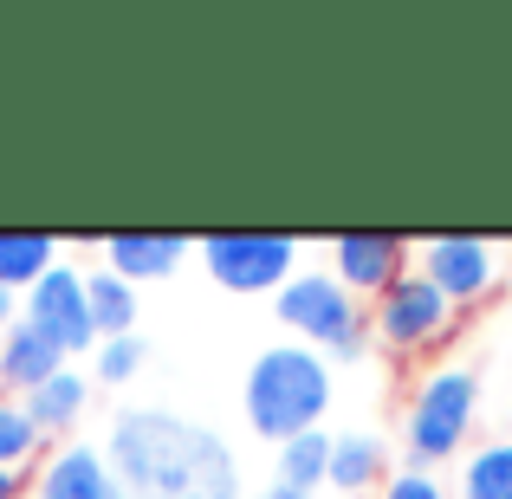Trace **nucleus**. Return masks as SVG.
Returning <instances> with one entry per match:
<instances>
[{"instance_id": "23", "label": "nucleus", "mask_w": 512, "mask_h": 499, "mask_svg": "<svg viewBox=\"0 0 512 499\" xmlns=\"http://www.w3.org/2000/svg\"><path fill=\"white\" fill-rule=\"evenodd\" d=\"M7 325H13V292L0 286V331H7Z\"/></svg>"}, {"instance_id": "4", "label": "nucleus", "mask_w": 512, "mask_h": 499, "mask_svg": "<svg viewBox=\"0 0 512 499\" xmlns=\"http://www.w3.org/2000/svg\"><path fill=\"white\" fill-rule=\"evenodd\" d=\"M474 415H480V376L467 363H441L415 383L409 415H402V448H409V467H441L467 448L474 435Z\"/></svg>"}, {"instance_id": "9", "label": "nucleus", "mask_w": 512, "mask_h": 499, "mask_svg": "<svg viewBox=\"0 0 512 499\" xmlns=\"http://www.w3.org/2000/svg\"><path fill=\"white\" fill-rule=\"evenodd\" d=\"M331 273L344 279L350 299H383L409 273V240L402 234H338L331 240Z\"/></svg>"}, {"instance_id": "19", "label": "nucleus", "mask_w": 512, "mask_h": 499, "mask_svg": "<svg viewBox=\"0 0 512 499\" xmlns=\"http://www.w3.org/2000/svg\"><path fill=\"white\" fill-rule=\"evenodd\" d=\"M39 448H46V435L33 428V415H26V402H13V396H0V467H33L39 461Z\"/></svg>"}, {"instance_id": "7", "label": "nucleus", "mask_w": 512, "mask_h": 499, "mask_svg": "<svg viewBox=\"0 0 512 499\" xmlns=\"http://www.w3.org/2000/svg\"><path fill=\"white\" fill-rule=\"evenodd\" d=\"M415 273H422L454 312H467V305L493 299V286H500V253L480 234H428L422 247H415Z\"/></svg>"}, {"instance_id": "15", "label": "nucleus", "mask_w": 512, "mask_h": 499, "mask_svg": "<svg viewBox=\"0 0 512 499\" xmlns=\"http://www.w3.org/2000/svg\"><path fill=\"white\" fill-rule=\"evenodd\" d=\"M85 299H91V325H98V344L104 337H137V286L117 279L111 266L85 273Z\"/></svg>"}, {"instance_id": "3", "label": "nucleus", "mask_w": 512, "mask_h": 499, "mask_svg": "<svg viewBox=\"0 0 512 499\" xmlns=\"http://www.w3.org/2000/svg\"><path fill=\"white\" fill-rule=\"evenodd\" d=\"M273 318L292 331V344L318 350V357H363L370 350V312L350 299L338 273H292L273 292Z\"/></svg>"}, {"instance_id": "14", "label": "nucleus", "mask_w": 512, "mask_h": 499, "mask_svg": "<svg viewBox=\"0 0 512 499\" xmlns=\"http://www.w3.org/2000/svg\"><path fill=\"white\" fill-rule=\"evenodd\" d=\"M85 402H91V383H85V370H72L65 363L59 376H46V383L26 396V415H33V428L39 435H65V428L85 415Z\"/></svg>"}, {"instance_id": "22", "label": "nucleus", "mask_w": 512, "mask_h": 499, "mask_svg": "<svg viewBox=\"0 0 512 499\" xmlns=\"http://www.w3.org/2000/svg\"><path fill=\"white\" fill-rule=\"evenodd\" d=\"M26 493V474L20 467H0V499H20Z\"/></svg>"}, {"instance_id": "12", "label": "nucleus", "mask_w": 512, "mask_h": 499, "mask_svg": "<svg viewBox=\"0 0 512 499\" xmlns=\"http://www.w3.org/2000/svg\"><path fill=\"white\" fill-rule=\"evenodd\" d=\"M188 260V240L182 234H111L104 240V266H111L117 279H169L175 266Z\"/></svg>"}, {"instance_id": "16", "label": "nucleus", "mask_w": 512, "mask_h": 499, "mask_svg": "<svg viewBox=\"0 0 512 499\" xmlns=\"http://www.w3.org/2000/svg\"><path fill=\"white\" fill-rule=\"evenodd\" d=\"M325 480H331V428H312V435L279 441V487L312 499Z\"/></svg>"}, {"instance_id": "21", "label": "nucleus", "mask_w": 512, "mask_h": 499, "mask_svg": "<svg viewBox=\"0 0 512 499\" xmlns=\"http://www.w3.org/2000/svg\"><path fill=\"white\" fill-rule=\"evenodd\" d=\"M383 499H448V487L435 474H422V467H402V474L383 480Z\"/></svg>"}, {"instance_id": "24", "label": "nucleus", "mask_w": 512, "mask_h": 499, "mask_svg": "<svg viewBox=\"0 0 512 499\" xmlns=\"http://www.w3.org/2000/svg\"><path fill=\"white\" fill-rule=\"evenodd\" d=\"M253 499H305V493H292V487H279V480H273V487H266V493H253Z\"/></svg>"}, {"instance_id": "13", "label": "nucleus", "mask_w": 512, "mask_h": 499, "mask_svg": "<svg viewBox=\"0 0 512 499\" xmlns=\"http://www.w3.org/2000/svg\"><path fill=\"white\" fill-rule=\"evenodd\" d=\"M376 480H389V448L370 435V428H344V435H331V480L325 487H338L344 499L370 493Z\"/></svg>"}, {"instance_id": "2", "label": "nucleus", "mask_w": 512, "mask_h": 499, "mask_svg": "<svg viewBox=\"0 0 512 499\" xmlns=\"http://www.w3.org/2000/svg\"><path fill=\"white\" fill-rule=\"evenodd\" d=\"M331 357H318V350L305 344H266L260 357H253L247 370V389H240V402H247V428L266 441H292V435H312L318 422H325L331 409Z\"/></svg>"}, {"instance_id": "11", "label": "nucleus", "mask_w": 512, "mask_h": 499, "mask_svg": "<svg viewBox=\"0 0 512 499\" xmlns=\"http://www.w3.org/2000/svg\"><path fill=\"white\" fill-rule=\"evenodd\" d=\"M59 370H65L59 344H46V337L26 325V318H13V325L0 331V389H7V396L26 402L39 383H46V376H59Z\"/></svg>"}, {"instance_id": "20", "label": "nucleus", "mask_w": 512, "mask_h": 499, "mask_svg": "<svg viewBox=\"0 0 512 499\" xmlns=\"http://www.w3.org/2000/svg\"><path fill=\"white\" fill-rule=\"evenodd\" d=\"M137 370H143V344L137 337H104L98 344V376L104 383H130Z\"/></svg>"}, {"instance_id": "8", "label": "nucleus", "mask_w": 512, "mask_h": 499, "mask_svg": "<svg viewBox=\"0 0 512 499\" xmlns=\"http://www.w3.org/2000/svg\"><path fill=\"white\" fill-rule=\"evenodd\" d=\"M26 325L46 344H59V357L72 363L78 350H98V325H91V299H85V273L78 266H52L33 292H26Z\"/></svg>"}, {"instance_id": "5", "label": "nucleus", "mask_w": 512, "mask_h": 499, "mask_svg": "<svg viewBox=\"0 0 512 499\" xmlns=\"http://www.w3.org/2000/svg\"><path fill=\"white\" fill-rule=\"evenodd\" d=\"M454 325H461V318H454V305L441 299V292L428 286L415 266L370 305V337H376L383 350H396V357H422V350L448 344Z\"/></svg>"}, {"instance_id": "1", "label": "nucleus", "mask_w": 512, "mask_h": 499, "mask_svg": "<svg viewBox=\"0 0 512 499\" xmlns=\"http://www.w3.org/2000/svg\"><path fill=\"white\" fill-rule=\"evenodd\" d=\"M111 467L130 499H240V461L214 428L169 409H130L111 422Z\"/></svg>"}, {"instance_id": "10", "label": "nucleus", "mask_w": 512, "mask_h": 499, "mask_svg": "<svg viewBox=\"0 0 512 499\" xmlns=\"http://www.w3.org/2000/svg\"><path fill=\"white\" fill-rule=\"evenodd\" d=\"M33 499H130V493H124V480H117L111 454L72 441V448H59L46 467H39Z\"/></svg>"}, {"instance_id": "17", "label": "nucleus", "mask_w": 512, "mask_h": 499, "mask_svg": "<svg viewBox=\"0 0 512 499\" xmlns=\"http://www.w3.org/2000/svg\"><path fill=\"white\" fill-rule=\"evenodd\" d=\"M52 266H59V240L52 234H0V286L7 292H33Z\"/></svg>"}, {"instance_id": "6", "label": "nucleus", "mask_w": 512, "mask_h": 499, "mask_svg": "<svg viewBox=\"0 0 512 499\" xmlns=\"http://www.w3.org/2000/svg\"><path fill=\"white\" fill-rule=\"evenodd\" d=\"M201 266L221 292H279L299 273V240L292 234H208Z\"/></svg>"}, {"instance_id": "18", "label": "nucleus", "mask_w": 512, "mask_h": 499, "mask_svg": "<svg viewBox=\"0 0 512 499\" xmlns=\"http://www.w3.org/2000/svg\"><path fill=\"white\" fill-rule=\"evenodd\" d=\"M461 499H512V441H480L461 461Z\"/></svg>"}]
</instances>
